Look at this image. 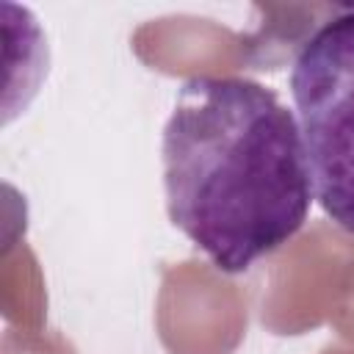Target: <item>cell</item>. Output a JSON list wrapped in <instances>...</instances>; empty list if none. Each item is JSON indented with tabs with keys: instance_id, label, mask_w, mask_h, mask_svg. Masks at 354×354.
<instances>
[{
	"instance_id": "1",
	"label": "cell",
	"mask_w": 354,
	"mask_h": 354,
	"mask_svg": "<svg viewBox=\"0 0 354 354\" xmlns=\"http://www.w3.org/2000/svg\"><path fill=\"white\" fill-rule=\"evenodd\" d=\"M171 224L216 268L243 274L288 243L315 199L293 111L252 77H191L163 127Z\"/></svg>"
},
{
	"instance_id": "2",
	"label": "cell",
	"mask_w": 354,
	"mask_h": 354,
	"mask_svg": "<svg viewBox=\"0 0 354 354\" xmlns=\"http://www.w3.org/2000/svg\"><path fill=\"white\" fill-rule=\"evenodd\" d=\"M290 94L321 210L354 232V8L326 19L296 53Z\"/></svg>"
}]
</instances>
